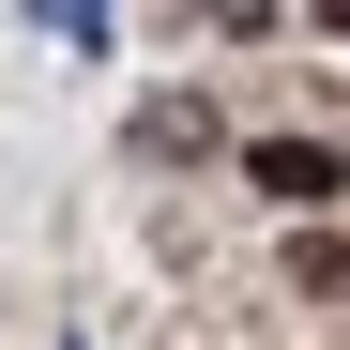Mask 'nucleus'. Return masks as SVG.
I'll return each instance as SVG.
<instances>
[{
	"label": "nucleus",
	"instance_id": "obj_1",
	"mask_svg": "<svg viewBox=\"0 0 350 350\" xmlns=\"http://www.w3.org/2000/svg\"><path fill=\"white\" fill-rule=\"evenodd\" d=\"M244 183L289 198V213H320V198L350 183V152H335V137H244Z\"/></svg>",
	"mask_w": 350,
	"mask_h": 350
}]
</instances>
